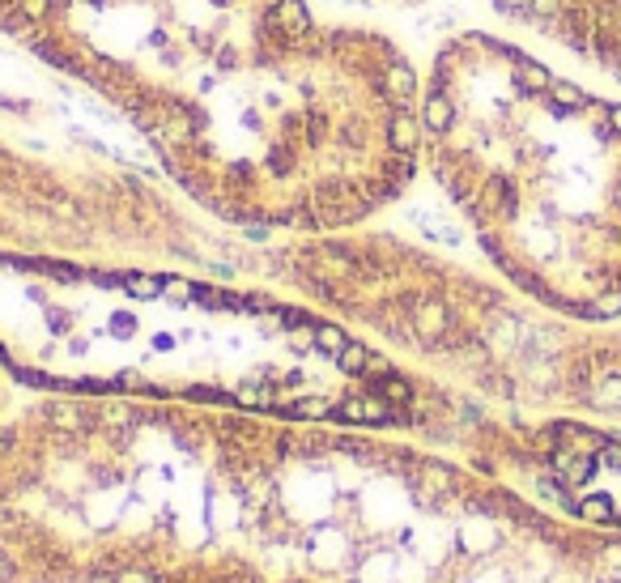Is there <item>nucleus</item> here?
<instances>
[{
    "label": "nucleus",
    "mask_w": 621,
    "mask_h": 583,
    "mask_svg": "<svg viewBox=\"0 0 621 583\" xmlns=\"http://www.w3.org/2000/svg\"><path fill=\"white\" fill-rule=\"evenodd\" d=\"M447 328H451L447 303H439V298H417L413 303V332L422 340H439Z\"/></svg>",
    "instance_id": "f03ea898"
},
{
    "label": "nucleus",
    "mask_w": 621,
    "mask_h": 583,
    "mask_svg": "<svg viewBox=\"0 0 621 583\" xmlns=\"http://www.w3.org/2000/svg\"><path fill=\"white\" fill-rule=\"evenodd\" d=\"M588 401L596 409H621V375H608V379L596 392H591Z\"/></svg>",
    "instance_id": "ddd939ff"
},
{
    "label": "nucleus",
    "mask_w": 621,
    "mask_h": 583,
    "mask_svg": "<svg viewBox=\"0 0 621 583\" xmlns=\"http://www.w3.org/2000/svg\"><path fill=\"white\" fill-rule=\"evenodd\" d=\"M315 349H324L328 358H341V349L349 345V337H345V328H337V324H315Z\"/></svg>",
    "instance_id": "9b49d317"
},
{
    "label": "nucleus",
    "mask_w": 621,
    "mask_h": 583,
    "mask_svg": "<svg viewBox=\"0 0 621 583\" xmlns=\"http://www.w3.org/2000/svg\"><path fill=\"white\" fill-rule=\"evenodd\" d=\"M281 413H285V418L319 421V418H337V405H332L328 396H307V401H294V405H281Z\"/></svg>",
    "instance_id": "1a4fd4ad"
},
{
    "label": "nucleus",
    "mask_w": 621,
    "mask_h": 583,
    "mask_svg": "<svg viewBox=\"0 0 621 583\" xmlns=\"http://www.w3.org/2000/svg\"><path fill=\"white\" fill-rule=\"evenodd\" d=\"M111 583H158V579H153V575H145V570L124 567V570H115V575H111Z\"/></svg>",
    "instance_id": "dca6fc26"
},
{
    "label": "nucleus",
    "mask_w": 621,
    "mask_h": 583,
    "mask_svg": "<svg viewBox=\"0 0 621 583\" xmlns=\"http://www.w3.org/2000/svg\"><path fill=\"white\" fill-rule=\"evenodd\" d=\"M574 516L588 519V524H613L617 507H613V499H608V494H591V499H579V502H574Z\"/></svg>",
    "instance_id": "0eeeda50"
},
{
    "label": "nucleus",
    "mask_w": 621,
    "mask_h": 583,
    "mask_svg": "<svg viewBox=\"0 0 621 583\" xmlns=\"http://www.w3.org/2000/svg\"><path fill=\"white\" fill-rule=\"evenodd\" d=\"M613 524H621V511H617V516H613Z\"/></svg>",
    "instance_id": "6ab92c4d"
},
{
    "label": "nucleus",
    "mask_w": 621,
    "mask_h": 583,
    "mask_svg": "<svg viewBox=\"0 0 621 583\" xmlns=\"http://www.w3.org/2000/svg\"><path fill=\"white\" fill-rule=\"evenodd\" d=\"M337 367H341L345 375H371V349H366L362 340H349L341 349V358H337Z\"/></svg>",
    "instance_id": "9d476101"
},
{
    "label": "nucleus",
    "mask_w": 621,
    "mask_h": 583,
    "mask_svg": "<svg viewBox=\"0 0 621 583\" xmlns=\"http://www.w3.org/2000/svg\"><path fill=\"white\" fill-rule=\"evenodd\" d=\"M17 9H22V17H26V22H48L51 0H17Z\"/></svg>",
    "instance_id": "2eb2a0df"
},
{
    "label": "nucleus",
    "mask_w": 621,
    "mask_h": 583,
    "mask_svg": "<svg viewBox=\"0 0 621 583\" xmlns=\"http://www.w3.org/2000/svg\"><path fill=\"white\" fill-rule=\"evenodd\" d=\"M417 141H422V128H417V119L409 115V107L396 111L388 119V146H392V154H417Z\"/></svg>",
    "instance_id": "39448f33"
},
{
    "label": "nucleus",
    "mask_w": 621,
    "mask_h": 583,
    "mask_svg": "<svg viewBox=\"0 0 621 583\" xmlns=\"http://www.w3.org/2000/svg\"><path fill=\"white\" fill-rule=\"evenodd\" d=\"M337 418L341 421H375V426H392V421H400V413H396V405H388L379 392H371V396L341 401V405H337Z\"/></svg>",
    "instance_id": "f257e3e1"
},
{
    "label": "nucleus",
    "mask_w": 621,
    "mask_h": 583,
    "mask_svg": "<svg viewBox=\"0 0 621 583\" xmlns=\"http://www.w3.org/2000/svg\"><path fill=\"white\" fill-rule=\"evenodd\" d=\"M268 22H273L277 31L294 34V43H302V34L310 31V17H307V4H302V0H273V4H268Z\"/></svg>",
    "instance_id": "20e7f679"
},
{
    "label": "nucleus",
    "mask_w": 621,
    "mask_h": 583,
    "mask_svg": "<svg viewBox=\"0 0 621 583\" xmlns=\"http://www.w3.org/2000/svg\"><path fill=\"white\" fill-rule=\"evenodd\" d=\"M234 401H239V405H247V409H268V405H273V396H268V392H260L256 384H243V388L234 392Z\"/></svg>",
    "instance_id": "4468645a"
},
{
    "label": "nucleus",
    "mask_w": 621,
    "mask_h": 583,
    "mask_svg": "<svg viewBox=\"0 0 621 583\" xmlns=\"http://www.w3.org/2000/svg\"><path fill=\"white\" fill-rule=\"evenodd\" d=\"M413 90H417V73H413L405 60H388V68H383V94L396 102V111L409 107Z\"/></svg>",
    "instance_id": "7ed1b4c3"
},
{
    "label": "nucleus",
    "mask_w": 621,
    "mask_h": 583,
    "mask_svg": "<svg viewBox=\"0 0 621 583\" xmlns=\"http://www.w3.org/2000/svg\"><path fill=\"white\" fill-rule=\"evenodd\" d=\"M451 124H456V107H451V98L434 85V94H425V102H422V128H430V132H439L442 137Z\"/></svg>",
    "instance_id": "423d86ee"
},
{
    "label": "nucleus",
    "mask_w": 621,
    "mask_h": 583,
    "mask_svg": "<svg viewBox=\"0 0 621 583\" xmlns=\"http://www.w3.org/2000/svg\"><path fill=\"white\" fill-rule=\"evenodd\" d=\"M124 290H128L132 298H158V294H162V277L128 273V277H124Z\"/></svg>",
    "instance_id": "f8f14e48"
},
{
    "label": "nucleus",
    "mask_w": 621,
    "mask_h": 583,
    "mask_svg": "<svg viewBox=\"0 0 621 583\" xmlns=\"http://www.w3.org/2000/svg\"><path fill=\"white\" fill-rule=\"evenodd\" d=\"M9 575H13V567H9V558L0 553V583H9Z\"/></svg>",
    "instance_id": "a211bd4d"
},
{
    "label": "nucleus",
    "mask_w": 621,
    "mask_h": 583,
    "mask_svg": "<svg viewBox=\"0 0 621 583\" xmlns=\"http://www.w3.org/2000/svg\"><path fill=\"white\" fill-rule=\"evenodd\" d=\"M371 388L388 401V405H409L413 401V388H409V379H400V375H392V371H383V375H375V384Z\"/></svg>",
    "instance_id": "6e6552de"
},
{
    "label": "nucleus",
    "mask_w": 621,
    "mask_h": 583,
    "mask_svg": "<svg viewBox=\"0 0 621 583\" xmlns=\"http://www.w3.org/2000/svg\"><path fill=\"white\" fill-rule=\"evenodd\" d=\"M51 421H60V426H82L77 409H68V405H56V409H51Z\"/></svg>",
    "instance_id": "f3484780"
}]
</instances>
